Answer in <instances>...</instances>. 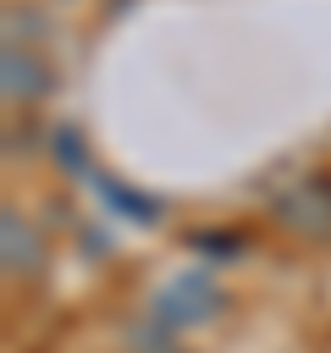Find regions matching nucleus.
Here are the masks:
<instances>
[{
  "mask_svg": "<svg viewBox=\"0 0 331 353\" xmlns=\"http://www.w3.org/2000/svg\"><path fill=\"white\" fill-rule=\"evenodd\" d=\"M276 221L298 237H331V176H303L276 199Z\"/></svg>",
  "mask_w": 331,
  "mask_h": 353,
  "instance_id": "nucleus-2",
  "label": "nucleus"
},
{
  "mask_svg": "<svg viewBox=\"0 0 331 353\" xmlns=\"http://www.w3.org/2000/svg\"><path fill=\"white\" fill-rule=\"evenodd\" d=\"M39 259H44L39 232L28 226V215L6 210V270H11V276H33V270H39Z\"/></svg>",
  "mask_w": 331,
  "mask_h": 353,
  "instance_id": "nucleus-3",
  "label": "nucleus"
},
{
  "mask_svg": "<svg viewBox=\"0 0 331 353\" xmlns=\"http://www.w3.org/2000/svg\"><path fill=\"white\" fill-rule=\"evenodd\" d=\"M221 303H226V292H221V281H215L210 270H182V276H171V281L154 292L149 320H160V325L182 331V325H204Z\"/></svg>",
  "mask_w": 331,
  "mask_h": 353,
  "instance_id": "nucleus-1",
  "label": "nucleus"
},
{
  "mask_svg": "<svg viewBox=\"0 0 331 353\" xmlns=\"http://www.w3.org/2000/svg\"><path fill=\"white\" fill-rule=\"evenodd\" d=\"M44 94V72H39V61H33V50L28 44H6V99H39Z\"/></svg>",
  "mask_w": 331,
  "mask_h": 353,
  "instance_id": "nucleus-4",
  "label": "nucleus"
}]
</instances>
